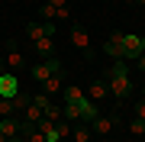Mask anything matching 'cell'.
<instances>
[{"mask_svg": "<svg viewBox=\"0 0 145 142\" xmlns=\"http://www.w3.org/2000/svg\"><path fill=\"white\" fill-rule=\"evenodd\" d=\"M106 84H110V94L116 100H126L132 94V81H129V62H123V58H116L113 68L106 74Z\"/></svg>", "mask_w": 145, "mask_h": 142, "instance_id": "obj_1", "label": "cell"}, {"mask_svg": "<svg viewBox=\"0 0 145 142\" xmlns=\"http://www.w3.org/2000/svg\"><path fill=\"white\" fill-rule=\"evenodd\" d=\"M61 97H65V103H74V107H78V110L84 113V120H93V116H97V107L87 100V94H84L78 84H65Z\"/></svg>", "mask_w": 145, "mask_h": 142, "instance_id": "obj_2", "label": "cell"}, {"mask_svg": "<svg viewBox=\"0 0 145 142\" xmlns=\"http://www.w3.org/2000/svg\"><path fill=\"white\" fill-rule=\"evenodd\" d=\"M142 52H145V36L123 32V62H135Z\"/></svg>", "mask_w": 145, "mask_h": 142, "instance_id": "obj_3", "label": "cell"}, {"mask_svg": "<svg viewBox=\"0 0 145 142\" xmlns=\"http://www.w3.org/2000/svg\"><path fill=\"white\" fill-rule=\"evenodd\" d=\"M58 71H61V62H58V58H42V62H36V65L29 68L32 81H39V84H42V81H48L52 74H58Z\"/></svg>", "mask_w": 145, "mask_h": 142, "instance_id": "obj_4", "label": "cell"}, {"mask_svg": "<svg viewBox=\"0 0 145 142\" xmlns=\"http://www.w3.org/2000/svg\"><path fill=\"white\" fill-rule=\"evenodd\" d=\"M3 65H7V71H13V74H20L23 68H26V58H23V48L13 42H7V52H3Z\"/></svg>", "mask_w": 145, "mask_h": 142, "instance_id": "obj_5", "label": "cell"}, {"mask_svg": "<svg viewBox=\"0 0 145 142\" xmlns=\"http://www.w3.org/2000/svg\"><path fill=\"white\" fill-rule=\"evenodd\" d=\"M68 36H71V45H74V48H81L84 55H90V45H93V42H90V32H87V26H81V23H74Z\"/></svg>", "mask_w": 145, "mask_h": 142, "instance_id": "obj_6", "label": "cell"}, {"mask_svg": "<svg viewBox=\"0 0 145 142\" xmlns=\"http://www.w3.org/2000/svg\"><path fill=\"white\" fill-rule=\"evenodd\" d=\"M113 123H116V116H93L90 120V132L93 136H110V132H113Z\"/></svg>", "mask_w": 145, "mask_h": 142, "instance_id": "obj_7", "label": "cell"}, {"mask_svg": "<svg viewBox=\"0 0 145 142\" xmlns=\"http://www.w3.org/2000/svg\"><path fill=\"white\" fill-rule=\"evenodd\" d=\"M103 52L113 58V62H116V58H123V29H116L113 36H110L106 42H103Z\"/></svg>", "mask_w": 145, "mask_h": 142, "instance_id": "obj_8", "label": "cell"}, {"mask_svg": "<svg viewBox=\"0 0 145 142\" xmlns=\"http://www.w3.org/2000/svg\"><path fill=\"white\" fill-rule=\"evenodd\" d=\"M16 90H20V78L13 71H7L0 78V97H16Z\"/></svg>", "mask_w": 145, "mask_h": 142, "instance_id": "obj_9", "label": "cell"}, {"mask_svg": "<svg viewBox=\"0 0 145 142\" xmlns=\"http://www.w3.org/2000/svg\"><path fill=\"white\" fill-rule=\"evenodd\" d=\"M61 90H65L61 71H58V74H52L48 81H42V94H48V97H61Z\"/></svg>", "mask_w": 145, "mask_h": 142, "instance_id": "obj_10", "label": "cell"}, {"mask_svg": "<svg viewBox=\"0 0 145 142\" xmlns=\"http://www.w3.org/2000/svg\"><path fill=\"white\" fill-rule=\"evenodd\" d=\"M84 94H87L90 100H103V97L110 94V84H106V81H100V78H93L90 84H87V90H84Z\"/></svg>", "mask_w": 145, "mask_h": 142, "instance_id": "obj_11", "label": "cell"}, {"mask_svg": "<svg viewBox=\"0 0 145 142\" xmlns=\"http://www.w3.org/2000/svg\"><path fill=\"white\" fill-rule=\"evenodd\" d=\"M36 126H39V132H42V136H45V142H61V136H58V126H55L52 120H45V116H42Z\"/></svg>", "mask_w": 145, "mask_h": 142, "instance_id": "obj_12", "label": "cell"}, {"mask_svg": "<svg viewBox=\"0 0 145 142\" xmlns=\"http://www.w3.org/2000/svg\"><path fill=\"white\" fill-rule=\"evenodd\" d=\"M55 39L52 36H42L39 39V42H32V48H36V52H39V58H55Z\"/></svg>", "mask_w": 145, "mask_h": 142, "instance_id": "obj_13", "label": "cell"}, {"mask_svg": "<svg viewBox=\"0 0 145 142\" xmlns=\"http://www.w3.org/2000/svg\"><path fill=\"white\" fill-rule=\"evenodd\" d=\"M10 100H13V110H16V113H23V110L32 103V94H26V90H16V97H10Z\"/></svg>", "mask_w": 145, "mask_h": 142, "instance_id": "obj_14", "label": "cell"}, {"mask_svg": "<svg viewBox=\"0 0 145 142\" xmlns=\"http://www.w3.org/2000/svg\"><path fill=\"white\" fill-rule=\"evenodd\" d=\"M42 36H45V20H42V23H29V26H26V39H29V42H39Z\"/></svg>", "mask_w": 145, "mask_h": 142, "instance_id": "obj_15", "label": "cell"}, {"mask_svg": "<svg viewBox=\"0 0 145 142\" xmlns=\"http://www.w3.org/2000/svg\"><path fill=\"white\" fill-rule=\"evenodd\" d=\"M42 116H45V120H52V123H58L65 113H61V107H58V103H52V100H48V103L42 107Z\"/></svg>", "mask_w": 145, "mask_h": 142, "instance_id": "obj_16", "label": "cell"}, {"mask_svg": "<svg viewBox=\"0 0 145 142\" xmlns=\"http://www.w3.org/2000/svg\"><path fill=\"white\" fill-rule=\"evenodd\" d=\"M20 116H23V123H39V120H42V107L29 103V107H26V110H23Z\"/></svg>", "mask_w": 145, "mask_h": 142, "instance_id": "obj_17", "label": "cell"}, {"mask_svg": "<svg viewBox=\"0 0 145 142\" xmlns=\"http://www.w3.org/2000/svg\"><path fill=\"white\" fill-rule=\"evenodd\" d=\"M71 139H74V142H90L93 132H90V126H81V123H78V126L71 129Z\"/></svg>", "mask_w": 145, "mask_h": 142, "instance_id": "obj_18", "label": "cell"}, {"mask_svg": "<svg viewBox=\"0 0 145 142\" xmlns=\"http://www.w3.org/2000/svg\"><path fill=\"white\" fill-rule=\"evenodd\" d=\"M129 132H132V136H145V120L132 116V120H129Z\"/></svg>", "mask_w": 145, "mask_h": 142, "instance_id": "obj_19", "label": "cell"}, {"mask_svg": "<svg viewBox=\"0 0 145 142\" xmlns=\"http://www.w3.org/2000/svg\"><path fill=\"white\" fill-rule=\"evenodd\" d=\"M55 13H58V7H52V3H42L39 7V16H42V20H52L55 23Z\"/></svg>", "mask_w": 145, "mask_h": 142, "instance_id": "obj_20", "label": "cell"}, {"mask_svg": "<svg viewBox=\"0 0 145 142\" xmlns=\"http://www.w3.org/2000/svg\"><path fill=\"white\" fill-rule=\"evenodd\" d=\"M16 110H13V100L10 97H0V116H13Z\"/></svg>", "mask_w": 145, "mask_h": 142, "instance_id": "obj_21", "label": "cell"}, {"mask_svg": "<svg viewBox=\"0 0 145 142\" xmlns=\"http://www.w3.org/2000/svg\"><path fill=\"white\" fill-rule=\"evenodd\" d=\"M55 126H58V136H61V139H68V136H71V123H68L65 116H61V120L55 123Z\"/></svg>", "mask_w": 145, "mask_h": 142, "instance_id": "obj_22", "label": "cell"}, {"mask_svg": "<svg viewBox=\"0 0 145 142\" xmlns=\"http://www.w3.org/2000/svg\"><path fill=\"white\" fill-rule=\"evenodd\" d=\"M135 116H139V120H145V97L135 100Z\"/></svg>", "mask_w": 145, "mask_h": 142, "instance_id": "obj_23", "label": "cell"}, {"mask_svg": "<svg viewBox=\"0 0 145 142\" xmlns=\"http://www.w3.org/2000/svg\"><path fill=\"white\" fill-rule=\"evenodd\" d=\"M55 20H71V7H58V13H55Z\"/></svg>", "mask_w": 145, "mask_h": 142, "instance_id": "obj_24", "label": "cell"}, {"mask_svg": "<svg viewBox=\"0 0 145 142\" xmlns=\"http://www.w3.org/2000/svg\"><path fill=\"white\" fill-rule=\"evenodd\" d=\"M48 3H52V7H71L68 0H48Z\"/></svg>", "mask_w": 145, "mask_h": 142, "instance_id": "obj_25", "label": "cell"}, {"mask_svg": "<svg viewBox=\"0 0 145 142\" xmlns=\"http://www.w3.org/2000/svg\"><path fill=\"white\" fill-rule=\"evenodd\" d=\"M135 65H139V68H142V71H145V52H142V55H139V58H135Z\"/></svg>", "mask_w": 145, "mask_h": 142, "instance_id": "obj_26", "label": "cell"}, {"mask_svg": "<svg viewBox=\"0 0 145 142\" xmlns=\"http://www.w3.org/2000/svg\"><path fill=\"white\" fill-rule=\"evenodd\" d=\"M7 142H26V139H23V136H13V139H7Z\"/></svg>", "mask_w": 145, "mask_h": 142, "instance_id": "obj_27", "label": "cell"}, {"mask_svg": "<svg viewBox=\"0 0 145 142\" xmlns=\"http://www.w3.org/2000/svg\"><path fill=\"white\" fill-rule=\"evenodd\" d=\"M3 74H7V65H3V62H0V78H3Z\"/></svg>", "mask_w": 145, "mask_h": 142, "instance_id": "obj_28", "label": "cell"}, {"mask_svg": "<svg viewBox=\"0 0 145 142\" xmlns=\"http://www.w3.org/2000/svg\"><path fill=\"white\" fill-rule=\"evenodd\" d=\"M126 3H135V0H126Z\"/></svg>", "mask_w": 145, "mask_h": 142, "instance_id": "obj_29", "label": "cell"}, {"mask_svg": "<svg viewBox=\"0 0 145 142\" xmlns=\"http://www.w3.org/2000/svg\"><path fill=\"white\" fill-rule=\"evenodd\" d=\"M142 94H145V87H142Z\"/></svg>", "mask_w": 145, "mask_h": 142, "instance_id": "obj_30", "label": "cell"}]
</instances>
